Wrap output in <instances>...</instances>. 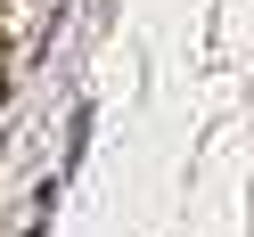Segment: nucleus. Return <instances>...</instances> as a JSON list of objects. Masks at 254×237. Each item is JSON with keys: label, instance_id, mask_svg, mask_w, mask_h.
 <instances>
[{"label": "nucleus", "instance_id": "nucleus-1", "mask_svg": "<svg viewBox=\"0 0 254 237\" xmlns=\"http://www.w3.org/2000/svg\"><path fill=\"white\" fill-rule=\"evenodd\" d=\"M0 98H8V57H0Z\"/></svg>", "mask_w": 254, "mask_h": 237}]
</instances>
